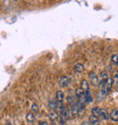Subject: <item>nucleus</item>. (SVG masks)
I'll return each instance as SVG.
<instances>
[{"label": "nucleus", "mask_w": 118, "mask_h": 125, "mask_svg": "<svg viewBox=\"0 0 118 125\" xmlns=\"http://www.w3.org/2000/svg\"><path fill=\"white\" fill-rule=\"evenodd\" d=\"M84 97H85V101L87 103H92L93 102V96L90 90H87L84 92Z\"/></svg>", "instance_id": "nucleus-9"}, {"label": "nucleus", "mask_w": 118, "mask_h": 125, "mask_svg": "<svg viewBox=\"0 0 118 125\" xmlns=\"http://www.w3.org/2000/svg\"><path fill=\"white\" fill-rule=\"evenodd\" d=\"M88 122L90 123L91 125H99L100 124V120L97 118V117H95L94 115H91L89 119H88Z\"/></svg>", "instance_id": "nucleus-3"}, {"label": "nucleus", "mask_w": 118, "mask_h": 125, "mask_svg": "<svg viewBox=\"0 0 118 125\" xmlns=\"http://www.w3.org/2000/svg\"><path fill=\"white\" fill-rule=\"evenodd\" d=\"M109 119H111L113 122H117L118 121V110L115 109L113 110L112 112L109 114Z\"/></svg>", "instance_id": "nucleus-4"}, {"label": "nucleus", "mask_w": 118, "mask_h": 125, "mask_svg": "<svg viewBox=\"0 0 118 125\" xmlns=\"http://www.w3.org/2000/svg\"><path fill=\"white\" fill-rule=\"evenodd\" d=\"M64 98H65V95H64V92L62 90H57L56 93V101H64Z\"/></svg>", "instance_id": "nucleus-11"}, {"label": "nucleus", "mask_w": 118, "mask_h": 125, "mask_svg": "<svg viewBox=\"0 0 118 125\" xmlns=\"http://www.w3.org/2000/svg\"><path fill=\"white\" fill-rule=\"evenodd\" d=\"M113 81H114V83L115 84V87L117 88V84H118V73L117 72L115 74V78H114Z\"/></svg>", "instance_id": "nucleus-21"}, {"label": "nucleus", "mask_w": 118, "mask_h": 125, "mask_svg": "<svg viewBox=\"0 0 118 125\" xmlns=\"http://www.w3.org/2000/svg\"><path fill=\"white\" fill-rule=\"evenodd\" d=\"M100 78H101V81H104V82H105L106 81V80H107L108 78V73L106 70H103L102 72H101L100 74Z\"/></svg>", "instance_id": "nucleus-16"}, {"label": "nucleus", "mask_w": 118, "mask_h": 125, "mask_svg": "<svg viewBox=\"0 0 118 125\" xmlns=\"http://www.w3.org/2000/svg\"><path fill=\"white\" fill-rule=\"evenodd\" d=\"M40 125H49V124H48V122H47L44 121V122H42L41 123H40Z\"/></svg>", "instance_id": "nucleus-22"}, {"label": "nucleus", "mask_w": 118, "mask_h": 125, "mask_svg": "<svg viewBox=\"0 0 118 125\" xmlns=\"http://www.w3.org/2000/svg\"><path fill=\"white\" fill-rule=\"evenodd\" d=\"M69 84V79L66 76H63L61 79H60V86L62 88H66L68 86Z\"/></svg>", "instance_id": "nucleus-6"}, {"label": "nucleus", "mask_w": 118, "mask_h": 125, "mask_svg": "<svg viewBox=\"0 0 118 125\" xmlns=\"http://www.w3.org/2000/svg\"><path fill=\"white\" fill-rule=\"evenodd\" d=\"M89 78H90V82L92 86H98V82H99V79L98 76L94 72H90L89 74Z\"/></svg>", "instance_id": "nucleus-2"}, {"label": "nucleus", "mask_w": 118, "mask_h": 125, "mask_svg": "<svg viewBox=\"0 0 118 125\" xmlns=\"http://www.w3.org/2000/svg\"><path fill=\"white\" fill-rule=\"evenodd\" d=\"M67 101H68V103H69L71 106L74 105L76 103V101H75V98H73L72 96H69V97L67 98Z\"/></svg>", "instance_id": "nucleus-20"}, {"label": "nucleus", "mask_w": 118, "mask_h": 125, "mask_svg": "<svg viewBox=\"0 0 118 125\" xmlns=\"http://www.w3.org/2000/svg\"><path fill=\"white\" fill-rule=\"evenodd\" d=\"M13 1H17V0H13Z\"/></svg>", "instance_id": "nucleus-24"}, {"label": "nucleus", "mask_w": 118, "mask_h": 125, "mask_svg": "<svg viewBox=\"0 0 118 125\" xmlns=\"http://www.w3.org/2000/svg\"><path fill=\"white\" fill-rule=\"evenodd\" d=\"M74 69L76 70V72L77 73H82L84 70V67L83 64L81 63H76L75 66H74Z\"/></svg>", "instance_id": "nucleus-10"}, {"label": "nucleus", "mask_w": 118, "mask_h": 125, "mask_svg": "<svg viewBox=\"0 0 118 125\" xmlns=\"http://www.w3.org/2000/svg\"><path fill=\"white\" fill-rule=\"evenodd\" d=\"M113 85H114V81H113V79L108 77L107 80H106V81H105V84H104V87H106L108 90H111V89L113 88Z\"/></svg>", "instance_id": "nucleus-13"}, {"label": "nucleus", "mask_w": 118, "mask_h": 125, "mask_svg": "<svg viewBox=\"0 0 118 125\" xmlns=\"http://www.w3.org/2000/svg\"><path fill=\"white\" fill-rule=\"evenodd\" d=\"M118 55L117 53H115L114 55L111 57V62L115 65V66H117V63H118Z\"/></svg>", "instance_id": "nucleus-17"}, {"label": "nucleus", "mask_w": 118, "mask_h": 125, "mask_svg": "<svg viewBox=\"0 0 118 125\" xmlns=\"http://www.w3.org/2000/svg\"><path fill=\"white\" fill-rule=\"evenodd\" d=\"M69 115H70L69 107H68V106H66V107L64 108V110H63L62 113L59 115V117H60V122H61V124H64L65 122H67V120H68V118H69Z\"/></svg>", "instance_id": "nucleus-1"}, {"label": "nucleus", "mask_w": 118, "mask_h": 125, "mask_svg": "<svg viewBox=\"0 0 118 125\" xmlns=\"http://www.w3.org/2000/svg\"><path fill=\"white\" fill-rule=\"evenodd\" d=\"M101 109L102 108H100L99 106H95V107H94L93 109H92V115H94V116H95V117H99L100 116V112H101Z\"/></svg>", "instance_id": "nucleus-12"}, {"label": "nucleus", "mask_w": 118, "mask_h": 125, "mask_svg": "<svg viewBox=\"0 0 118 125\" xmlns=\"http://www.w3.org/2000/svg\"><path fill=\"white\" fill-rule=\"evenodd\" d=\"M48 116L52 122H56L58 120V117H59L56 111H50L48 112Z\"/></svg>", "instance_id": "nucleus-8"}, {"label": "nucleus", "mask_w": 118, "mask_h": 125, "mask_svg": "<svg viewBox=\"0 0 118 125\" xmlns=\"http://www.w3.org/2000/svg\"><path fill=\"white\" fill-rule=\"evenodd\" d=\"M6 125H11V123H9V122H8V123H7Z\"/></svg>", "instance_id": "nucleus-23"}, {"label": "nucleus", "mask_w": 118, "mask_h": 125, "mask_svg": "<svg viewBox=\"0 0 118 125\" xmlns=\"http://www.w3.org/2000/svg\"><path fill=\"white\" fill-rule=\"evenodd\" d=\"M80 88L83 90L84 92H85V91H87V90H89L90 86H89V83H88V81H87L86 80H83L82 81H81Z\"/></svg>", "instance_id": "nucleus-7"}, {"label": "nucleus", "mask_w": 118, "mask_h": 125, "mask_svg": "<svg viewBox=\"0 0 118 125\" xmlns=\"http://www.w3.org/2000/svg\"><path fill=\"white\" fill-rule=\"evenodd\" d=\"M25 118H26V121L28 122H34L35 121V114L32 113V112H28L27 114H26V116H25Z\"/></svg>", "instance_id": "nucleus-14"}, {"label": "nucleus", "mask_w": 118, "mask_h": 125, "mask_svg": "<svg viewBox=\"0 0 118 125\" xmlns=\"http://www.w3.org/2000/svg\"><path fill=\"white\" fill-rule=\"evenodd\" d=\"M31 112L34 113V114L39 113V107L36 103H33V104L31 105Z\"/></svg>", "instance_id": "nucleus-15"}, {"label": "nucleus", "mask_w": 118, "mask_h": 125, "mask_svg": "<svg viewBox=\"0 0 118 125\" xmlns=\"http://www.w3.org/2000/svg\"><path fill=\"white\" fill-rule=\"evenodd\" d=\"M103 121H107L109 119V113H108L107 110L105 109H101V112H100V116H99Z\"/></svg>", "instance_id": "nucleus-5"}, {"label": "nucleus", "mask_w": 118, "mask_h": 125, "mask_svg": "<svg viewBox=\"0 0 118 125\" xmlns=\"http://www.w3.org/2000/svg\"><path fill=\"white\" fill-rule=\"evenodd\" d=\"M49 107H50V109H51V111H55L56 108V101H54V100H51V101H49Z\"/></svg>", "instance_id": "nucleus-18"}, {"label": "nucleus", "mask_w": 118, "mask_h": 125, "mask_svg": "<svg viewBox=\"0 0 118 125\" xmlns=\"http://www.w3.org/2000/svg\"><path fill=\"white\" fill-rule=\"evenodd\" d=\"M84 93V92L83 90H82L81 88H78V89L76 90V98H79L80 96H82Z\"/></svg>", "instance_id": "nucleus-19"}]
</instances>
